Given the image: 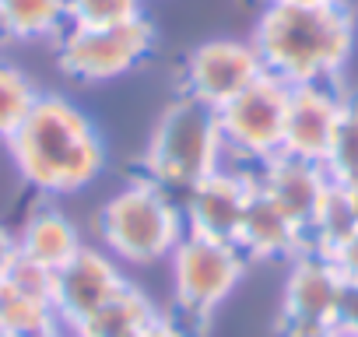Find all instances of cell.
Listing matches in <instances>:
<instances>
[{"label":"cell","mask_w":358,"mask_h":337,"mask_svg":"<svg viewBox=\"0 0 358 337\" xmlns=\"http://www.w3.org/2000/svg\"><path fill=\"white\" fill-rule=\"evenodd\" d=\"M8 155L18 176L46 197L81 194L106 168L99 127L64 95H39L25 123L11 134Z\"/></svg>","instance_id":"6da1fadb"},{"label":"cell","mask_w":358,"mask_h":337,"mask_svg":"<svg viewBox=\"0 0 358 337\" xmlns=\"http://www.w3.org/2000/svg\"><path fill=\"white\" fill-rule=\"evenodd\" d=\"M355 36L344 4H267L250 43L264 74L285 85H330L351 60Z\"/></svg>","instance_id":"7a4b0ae2"},{"label":"cell","mask_w":358,"mask_h":337,"mask_svg":"<svg viewBox=\"0 0 358 337\" xmlns=\"http://www.w3.org/2000/svg\"><path fill=\"white\" fill-rule=\"evenodd\" d=\"M95 232L99 246L113 260L151 267L158 260H169V253L187 236V225L176 194L162 190L151 180H134L99 208Z\"/></svg>","instance_id":"3957f363"},{"label":"cell","mask_w":358,"mask_h":337,"mask_svg":"<svg viewBox=\"0 0 358 337\" xmlns=\"http://www.w3.org/2000/svg\"><path fill=\"white\" fill-rule=\"evenodd\" d=\"M225 165V141L211 106L179 95L172 99L144 148V180L183 197L194 183Z\"/></svg>","instance_id":"277c9868"},{"label":"cell","mask_w":358,"mask_h":337,"mask_svg":"<svg viewBox=\"0 0 358 337\" xmlns=\"http://www.w3.org/2000/svg\"><path fill=\"white\" fill-rule=\"evenodd\" d=\"M250 260L236 243H215L201 236H183L169 253V285H172V309L169 320L208 323L215 309L239 288Z\"/></svg>","instance_id":"5b68a950"},{"label":"cell","mask_w":358,"mask_h":337,"mask_svg":"<svg viewBox=\"0 0 358 337\" xmlns=\"http://www.w3.org/2000/svg\"><path fill=\"white\" fill-rule=\"evenodd\" d=\"M155 46V29L141 15L120 25H67L57 39V67L81 85H109L130 74Z\"/></svg>","instance_id":"8992f818"},{"label":"cell","mask_w":358,"mask_h":337,"mask_svg":"<svg viewBox=\"0 0 358 337\" xmlns=\"http://www.w3.org/2000/svg\"><path fill=\"white\" fill-rule=\"evenodd\" d=\"M288 92H292V85H285L271 74H260L236 99H229L225 106L215 109L218 130L225 141V162L243 158V162L264 165L274 155H281Z\"/></svg>","instance_id":"52a82bcc"},{"label":"cell","mask_w":358,"mask_h":337,"mask_svg":"<svg viewBox=\"0 0 358 337\" xmlns=\"http://www.w3.org/2000/svg\"><path fill=\"white\" fill-rule=\"evenodd\" d=\"M253 190H257V173H246V168L229 165V162L222 168H215L211 176H204L201 183H194L179 197L187 236L236 243L239 222H243V211H246Z\"/></svg>","instance_id":"ba28073f"},{"label":"cell","mask_w":358,"mask_h":337,"mask_svg":"<svg viewBox=\"0 0 358 337\" xmlns=\"http://www.w3.org/2000/svg\"><path fill=\"white\" fill-rule=\"evenodd\" d=\"M264 74L250 39H208L183 64V95L218 109Z\"/></svg>","instance_id":"9c48e42d"},{"label":"cell","mask_w":358,"mask_h":337,"mask_svg":"<svg viewBox=\"0 0 358 337\" xmlns=\"http://www.w3.org/2000/svg\"><path fill=\"white\" fill-rule=\"evenodd\" d=\"M123 285L127 274L120 271V260H113L102 246H81L53 274V309L60 327L71 334L81 320H88L99 306H106Z\"/></svg>","instance_id":"30bf717a"},{"label":"cell","mask_w":358,"mask_h":337,"mask_svg":"<svg viewBox=\"0 0 358 337\" xmlns=\"http://www.w3.org/2000/svg\"><path fill=\"white\" fill-rule=\"evenodd\" d=\"M341 274L320 253H299L281 292V330H330L341 299Z\"/></svg>","instance_id":"8fae6325"},{"label":"cell","mask_w":358,"mask_h":337,"mask_svg":"<svg viewBox=\"0 0 358 337\" xmlns=\"http://www.w3.org/2000/svg\"><path fill=\"white\" fill-rule=\"evenodd\" d=\"M0 327L8 337H46L64 330L53 309V274L25 257L0 278Z\"/></svg>","instance_id":"7c38bea8"},{"label":"cell","mask_w":358,"mask_h":337,"mask_svg":"<svg viewBox=\"0 0 358 337\" xmlns=\"http://www.w3.org/2000/svg\"><path fill=\"white\" fill-rule=\"evenodd\" d=\"M337 113H341V95L330 85H292L281 155L323 165L337 127Z\"/></svg>","instance_id":"4fadbf2b"},{"label":"cell","mask_w":358,"mask_h":337,"mask_svg":"<svg viewBox=\"0 0 358 337\" xmlns=\"http://www.w3.org/2000/svg\"><path fill=\"white\" fill-rule=\"evenodd\" d=\"M257 187L306 232L320 201L330 190V176L320 162H306V158H292V155H274L271 162L260 165L257 173Z\"/></svg>","instance_id":"5bb4252c"},{"label":"cell","mask_w":358,"mask_h":337,"mask_svg":"<svg viewBox=\"0 0 358 337\" xmlns=\"http://www.w3.org/2000/svg\"><path fill=\"white\" fill-rule=\"evenodd\" d=\"M236 246L246 260H295L306 253V232L257 187L243 211Z\"/></svg>","instance_id":"9a60e30c"},{"label":"cell","mask_w":358,"mask_h":337,"mask_svg":"<svg viewBox=\"0 0 358 337\" xmlns=\"http://www.w3.org/2000/svg\"><path fill=\"white\" fill-rule=\"evenodd\" d=\"M15 236H18V257L46 267L50 274H57L85 246L78 225L57 204H39L36 211H29V218Z\"/></svg>","instance_id":"2e32d148"},{"label":"cell","mask_w":358,"mask_h":337,"mask_svg":"<svg viewBox=\"0 0 358 337\" xmlns=\"http://www.w3.org/2000/svg\"><path fill=\"white\" fill-rule=\"evenodd\" d=\"M155 316H158L155 302L134 281H127L106 306H99L88 320H81L71 330V337H137Z\"/></svg>","instance_id":"e0dca14e"},{"label":"cell","mask_w":358,"mask_h":337,"mask_svg":"<svg viewBox=\"0 0 358 337\" xmlns=\"http://www.w3.org/2000/svg\"><path fill=\"white\" fill-rule=\"evenodd\" d=\"M67 25V0H0V36L8 39H60Z\"/></svg>","instance_id":"ac0fdd59"},{"label":"cell","mask_w":358,"mask_h":337,"mask_svg":"<svg viewBox=\"0 0 358 337\" xmlns=\"http://www.w3.org/2000/svg\"><path fill=\"white\" fill-rule=\"evenodd\" d=\"M355 232H358V215H355L351 194H348V187L330 183L327 197L320 201V208H316V215H313V222L306 229V250L320 253V257H330Z\"/></svg>","instance_id":"d6986e66"},{"label":"cell","mask_w":358,"mask_h":337,"mask_svg":"<svg viewBox=\"0 0 358 337\" xmlns=\"http://www.w3.org/2000/svg\"><path fill=\"white\" fill-rule=\"evenodd\" d=\"M323 168L330 183H341V187L358 183V95H341V113H337V127H334Z\"/></svg>","instance_id":"ffe728a7"},{"label":"cell","mask_w":358,"mask_h":337,"mask_svg":"<svg viewBox=\"0 0 358 337\" xmlns=\"http://www.w3.org/2000/svg\"><path fill=\"white\" fill-rule=\"evenodd\" d=\"M39 102V92L32 78L15 67V64H0V141H11V134L25 123L32 106Z\"/></svg>","instance_id":"44dd1931"},{"label":"cell","mask_w":358,"mask_h":337,"mask_svg":"<svg viewBox=\"0 0 358 337\" xmlns=\"http://www.w3.org/2000/svg\"><path fill=\"white\" fill-rule=\"evenodd\" d=\"M144 15V0H67L71 25H120Z\"/></svg>","instance_id":"7402d4cb"},{"label":"cell","mask_w":358,"mask_h":337,"mask_svg":"<svg viewBox=\"0 0 358 337\" xmlns=\"http://www.w3.org/2000/svg\"><path fill=\"white\" fill-rule=\"evenodd\" d=\"M334 334H341V337H358V281H344V285H341L337 316H334Z\"/></svg>","instance_id":"603a6c76"},{"label":"cell","mask_w":358,"mask_h":337,"mask_svg":"<svg viewBox=\"0 0 358 337\" xmlns=\"http://www.w3.org/2000/svg\"><path fill=\"white\" fill-rule=\"evenodd\" d=\"M327 260L334 264V271L341 274V281H358V232H355L337 253H330Z\"/></svg>","instance_id":"cb8c5ba5"},{"label":"cell","mask_w":358,"mask_h":337,"mask_svg":"<svg viewBox=\"0 0 358 337\" xmlns=\"http://www.w3.org/2000/svg\"><path fill=\"white\" fill-rule=\"evenodd\" d=\"M15 260H18V236L8 225H0V278L11 271Z\"/></svg>","instance_id":"d4e9b609"},{"label":"cell","mask_w":358,"mask_h":337,"mask_svg":"<svg viewBox=\"0 0 358 337\" xmlns=\"http://www.w3.org/2000/svg\"><path fill=\"white\" fill-rule=\"evenodd\" d=\"M137 337H183V334L176 330V323H172L165 313H158V316H155V320H151V323H148V327H144Z\"/></svg>","instance_id":"484cf974"},{"label":"cell","mask_w":358,"mask_h":337,"mask_svg":"<svg viewBox=\"0 0 358 337\" xmlns=\"http://www.w3.org/2000/svg\"><path fill=\"white\" fill-rule=\"evenodd\" d=\"M281 337H334L330 330H281Z\"/></svg>","instance_id":"4316f807"},{"label":"cell","mask_w":358,"mask_h":337,"mask_svg":"<svg viewBox=\"0 0 358 337\" xmlns=\"http://www.w3.org/2000/svg\"><path fill=\"white\" fill-rule=\"evenodd\" d=\"M267 4H344V0H267Z\"/></svg>","instance_id":"83f0119b"},{"label":"cell","mask_w":358,"mask_h":337,"mask_svg":"<svg viewBox=\"0 0 358 337\" xmlns=\"http://www.w3.org/2000/svg\"><path fill=\"white\" fill-rule=\"evenodd\" d=\"M348 194H351V204H355V215H358V183H351Z\"/></svg>","instance_id":"f1b7e54d"},{"label":"cell","mask_w":358,"mask_h":337,"mask_svg":"<svg viewBox=\"0 0 358 337\" xmlns=\"http://www.w3.org/2000/svg\"><path fill=\"white\" fill-rule=\"evenodd\" d=\"M46 337H71L67 330H57V334H46Z\"/></svg>","instance_id":"f546056e"},{"label":"cell","mask_w":358,"mask_h":337,"mask_svg":"<svg viewBox=\"0 0 358 337\" xmlns=\"http://www.w3.org/2000/svg\"><path fill=\"white\" fill-rule=\"evenodd\" d=\"M0 337H8V330H4V327H0Z\"/></svg>","instance_id":"4dcf8cb0"},{"label":"cell","mask_w":358,"mask_h":337,"mask_svg":"<svg viewBox=\"0 0 358 337\" xmlns=\"http://www.w3.org/2000/svg\"><path fill=\"white\" fill-rule=\"evenodd\" d=\"M334 337H341V334H334Z\"/></svg>","instance_id":"1f68e13d"}]
</instances>
